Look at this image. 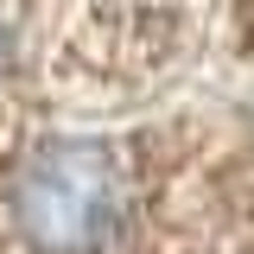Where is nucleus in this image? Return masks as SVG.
<instances>
[{"mask_svg":"<svg viewBox=\"0 0 254 254\" xmlns=\"http://www.w3.org/2000/svg\"><path fill=\"white\" fill-rule=\"evenodd\" d=\"M121 210V165L102 140H45L13 172V229L38 254H102Z\"/></svg>","mask_w":254,"mask_h":254,"instance_id":"1","label":"nucleus"},{"mask_svg":"<svg viewBox=\"0 0 254 254\" xmlns=\"http://www.w3.org/2000/svg\"><path fill=\"white\" fill-rule=\"evenodd\" d=\"M6 64H13V32L0 26V76H6Z\"/></svg>","mask_w":254,"mask_h":254,"instance_id":"2","label":"nucleus"}]
</instances>
